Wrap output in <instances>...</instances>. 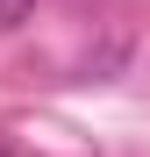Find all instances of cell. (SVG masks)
I'll list each match as a JSON object with an SVG mask.
<instances>
[{"label": "cell", "mask_w": 150, "mask_h": 157, "mask_svg": "<svg viewBox=\"0 0 150 157\" xmlns=\"http://www.w3.org/2000/svg\"><path fill=\"white\" fill-rule=\"evenodd\" d=\"M29 14H36V0H0V36H7V29H21Z\"/></svg>", "instance_id": "obj_1"}]
</instances>
